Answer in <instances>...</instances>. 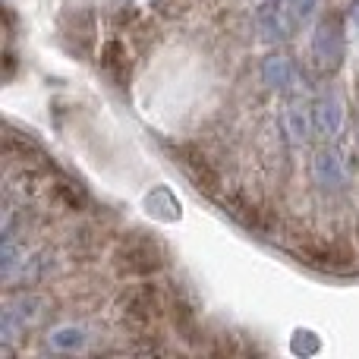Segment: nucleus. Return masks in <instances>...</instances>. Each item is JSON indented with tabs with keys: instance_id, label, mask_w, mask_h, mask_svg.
<instances>
[{
	"instance_id": "nucleus-11",
	"label": "nucleus",
	"mask_w": 359,
	"mask_h": 359,
	"mask_svg": "<svg viewBox=\"0 0 359 359\" xmlns=\"http://www.w3.org/2000/svg\"><path fill=\"white\" fill-rule=\"evenodd\" d=\"M287 133H290L293 142H309V136L316 133V120H312V104H303V101H297V104L287 107Z\"/></svg>"
},
{
	"instance_id": "nucleus-15",
	"label": "nucleus",
	"mask_w": 359,
	"mask_h": 359,
	"mask_svg": "<svg viewBox=\"0 0 359 359\" xmlns=\"http://www.w3.org/2000/svg\"><path fill=\"white\" fill-rule=\"evenodd\" d=\"M350 19H353V25L359 29V0H353V6H350Z\"/></svg>"
},
{
	"instance_id": "nucleus-10",
	"label": "nucleus",
	"mask_w": 359,
	"mask_h": 359,
	"mask_svg": "<svg viewBox=\"0 0 359 359\" xmlns=\"http://www.w3.org/2000/svg\"><path fill=\"white\" fill-rule=\"evenodd\" d=\"M101 69H104L117 86L126 82V76H130V63H126V48H123L120 38H111V41L101 48Z\"/></svg>"
},
{
	"instance_id": "nucleus-1",
	"label": "nucleus",
	"mask_w": 359,
	"mask_h": 359,
	"mask_svg": "<svg viewBox=\"0 0 359 359\" xmlns=\"http://www.w3.org/2000/svg\"><path fill=\"white\" fill-rule=\"evenodd\" d=\"M164 268V246L149 233H130L114 249V271L120 278L142 280Z\"/></svg>"
},
{
	"instance_id": "nucleus-12",
	"label": "nucleus",
	"mask_w": 359,
	"mask_h": 359,
	"mask_svg": "<svg viewBox=\"0 0 359 359\" xmlns=\"http://www.w3.org/2000/svg\"><path fill=\"white\" fill-rule=\"evenodd\" d=\"M88 341L86 328L82 325H60V328H54L48 334V344L54 350H60V353H73V350H82Z\"/></svg>"
},
{
	"instance_id": "nucleus-14",
	"label": "nucleus",
	"mask_w": 359,
	"mask_h": 359,
	"mask_svg": "<svg viewBox=\"0 0 359 359\" xmlns=\"http://www.w3.org/2000/svg\"><path fill=\"white\" fill-rule=\"evenodd\" d=\"M318 350V341L312 331H297V337H293V353H316Z\"/></svg>"
},
{
	"instance_id": "nucleus-13",
	"label": "nucleus",
	"mask_w": 359,
	"mask_h": 359,
	"mask_svg": "<svg viewBox=\"0 0 359 359\" xmlns=\"http://www.w3.org/2000/svg\"><path fill=\"white\" fill-rule=\"evenodd\" d=\"M265 82L274 88H290L297 86V67H293L287 57H268L265 60Z\"/></svg>"
},
{
	"instance_id": "nucleus-5",
	"label": "nucleus",
	"mask_w": 359,
	"mask_h": 359,
	"mask_svg": "<svg viewBox=\"0 0 359 359\" xmlns=\"http://www.w3.org/2000/svg\"><path fill=\"white\" fill-rule=\"evenodd\" d=\"M299 255H303V262H309V265L322 268V271H331V274L350 271V265H353L350 249L337 240H328V243L316 240V243H309V246H299Z\"/></svg>"
},
{
	"instance_id": "nucleus-9",
	"label": "nucleus",
	"mask_w": 359,
	"mask_h": 359,
	"mask_svg": "<svg viewBox=\"0 0 359 359\" xmlns=\"http://www.w3.org/2000/svg\"><path fill=\"white\" fill-rule=\"evenodd\" d=\"M312 177H316V183L325 186V189H344V183H347L344 161L334 151H318L316 161H312Z\"/></svg>"
},
{
	"instance_id": "nucleus-16",
	"label": "nucleus",
	"mask_w": 359,
	"mask_h": 359,
	"mask_svg": "<svg viewBox=\"0 0 359 359\" xmlns=\"http://www.w3.org/2000/svg\"><path fill=\"white\" fill-rule=\"evenodd\" d=\"M356 120H359V86H356Z\"/></svg>"
},
{
	"instance_id": "nucleus-2",
	"label": "nucleus",
	"mask_w": 359,
	"mask_h": 359,
	"mask_svg": "<svg viewBox=\"0 0 359 359\" xmlns=\"http://www.w3.org/2000/svg\"><path fill=\"white\" fill-rule=\"evenodd\" d=\"M318 0H259L255 22L268 41H284L297 35V29L312 16Z\"/></svg>"
},
{
	"instance_id": "nucleus-6",
	"label": "nucleus",
	"mask_w": 359,
	"mask_h": 359,
	"mask_svg": "<svg viewBox=\"0 0 359 359\" xmlns=\"http://www.w3.org/2000/svg\"><path fill=\"white\" fill-rule=\"evenodd\" d=\"M41 306H44V299L41 297H19L16 303H10L4 309V322H0V334H4V344L6 341H13L16 334H22L29 325H35L38 318H41Z\"/></svg>"
},
{
	"instance_id": "nucleus-3",
	"label": "nucleus",
	"mask_w": 359,
	"mask_h": 359,
	"mask_svg": "<svg viewBox=\"0 0 359 359\" xmlns=\"http://www.w3.org/2000/svg\"><path fill=\"white\" fill-rule=\"evenodd\" d=\"M164 312V299L158 293V287L151 284H139L120 299V318L133 334H155L158 322Z\"/></svg>"
},
{
	"instance_id": "nucleus-4",
	"label": "nucleus",
	"mask_w": 359,
	"mask_h": 359,
	"mask_svg": "<svg viewBox=\"0 0 359 359\" xmlns=\"http://www.w3.org/2000/svg\"><path fill=\"white\" fill-rule=\"evenodd\" d=\"M347 57V29L341 13H328L312 32V60L322 73H337Z\"/></svg>"
},
{
	"instance_id": "nucleus-8",
	"label": "nucleus",
	"mask_w": 359,
	"mask_h": 359,
	"mask_svg": "<svg viewBox=\"0 0 359 359\" xmlns=\"http://www.w3.org/2000/svg\"><path fill=\"white\" fill-rule=\"evenodd\" d=\"M312 120H316V133H322L325 139H334L344 126V107L337 92H325L322 98L312 104Z\"/></svg>"
},
{
	"instance_id": "nucleus-7",
	"label": "nucleus",
	"mask_w": 359,
	"mask_h": 359,
	"mask_svg": "<svg viewBox=\"0 0 359 359\" xmlns=\"http://www.w3.org/2000/svg\"><path fill=\"white\" fill-rule=\"evenodd\" d=\"M177 161L183 164V170L189 174L192 186L202 192H217V170L208 164V158L202 155L198 149H192V145H180L177 149Z\"/></svg>"
}]
</instances>
